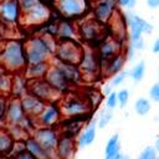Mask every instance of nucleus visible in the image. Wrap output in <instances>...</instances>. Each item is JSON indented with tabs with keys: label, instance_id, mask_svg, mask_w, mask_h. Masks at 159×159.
Masks as SVG:
<instances>
[{
	"label": "nucleus",
	"instance_id": "nucleus-25",
	"mask_svg": "<svg viewBox=\"0 0 159 159\" xmlns=\"http://www.w3.org/2000/svg\"><path fill=\"white\" fill-rule=\"evenodd\" d=\"M50 62H39V63H27L24 71V75L27 80H35V78H43L48 71Z\"/></svg>",
	"mask_w": 159,
	"mask_h": 159
},
{
	"label": "nucleus",
	"instance_id": "nucleus-14",
	"mask_svg": "<svg viewBox=\"0 0 159 159\" xmlns=\"http://www.w3.org/2000/svg\"><path fill=\"white\" fill-rule=\"evenodd\" d=\"M117 11L118 6L116 0H94V5L92 7V16L98 22L107 26V24L111 21Z\"/></svg>",
	"mask_w": 159,
	"mask_h": 159
},
{
	"label": "nucleus",
	"instance_id": "nucleus-18",
	"mask_svg": "<svg viewBox=\"0 0 159 159\" xmlns=\"http://www.w3.org/2000/svg\"><path fill=\"white\" fill-rule=\"evenodd\" d=\"M52 63H55L57 66V68L62 72V75L66 77V80L70 82V84L72 87L80 84L82 82V76L78 68V65L75 63H67V62H62V61H57L55 58L51 60Z\"/></svg>",
	"mask_w": 159,
	"mask_h": 159
},
{
	"label": "nucleus",
	"instance_id": "nucleus-27",
	"mask_svg": "<svg viewBox=\"0 0 159 159\" xmlns=\"http://www.w3.org/2000/svg\"><path fill=\"white\" fill-rule=\"evenodd\" d=\"M25 148L34 157V159H51L47 152L41 147V144L32 135H29L25 139Z\"/></svg>",
	"mask_w": 159,
	"mask_h": 159
},
{
	"label": "nucleus",
	"instance_id": "nucleus-6",
	"mask_svg": "<svg viewBox=\"0 0 159 159\" xmlns=\"http://www.w3.org/2000/svg\"><path fill=\"white\" fill-rule=\"evenodd\" d=\"M78 68L82 81H94L96 78L102 77V63L96 53V50L84 48L83 55L78 62Z\"/></svg>",
	"mask_w": 159,
	"mask_h": 159
},
{
	"label": "nucleus",
	"instance_id": "nucleus-19",
	"mask_svg": "<svg viewBox=\"0 0 159 159\" xmlns=\"http://www.w3.org/2000/svg\"><path fill=\"white\" fill-rule=\"evenodd\" d=\"M77 142L73 137L60 134L57 147H56V158L57 159H71L76 152Z\"/></svg>",
	"mask_w": 159,
	"mask_h": 159
},
{
	"label": "nucleus",
	"instance_id": "nucleus-49",
	"mask_svg": "<svg viewBox=\"0 0 159 159\" xmlns=\"http://www.w3.org/2000/svg\"><path fill=\"white\" fill-rule=\"evenodd\" d=\"M45 1H47V2H48V1H53V0H45Z\"/></svg>",
	"mask_w": 159,
	"mask_h": 159
},
{
	"label": "nucleus",
	"instance_id": "nucleus-15",
	"mask_svg": "<svg viewBox=\"0 0 159 159\" xmlns=\"http://www.w3.org/2000/svg\"><path fill=\"white\" fill-rule=\"evenodd\" d=\"M122 51H123V42L118 41L117 39H114L112 36H106L97 45L96 53H97V56L102 63V62H106L107 60L112 58L113 56L118 55Z\"/></svg>",
	"mask_w": 159,
	"mask_h": 159
},
{
	"label": "nucleus",
	"instance_id": "nucleus-24",
	"mask_svg": "<svg viewBox=\"0 0 159 159\" xmlns=\"http://www.w3.org/2000/svg\"><path fill=\"white\" fill-rule=\"evenodd\" d=\"M27 78L24 73H15L12 75V83L10 89V97L21 98L27 93Z\"/></svg>",
	"mask_w": 159,
	"mask_h": 159
},
{
	"label": "nucleus",
	"instance_id": "nucleus-47",
	"mask_svg": "<svg viewBox=\"0 0 159 159\" xmlns=\"http://www.w3.org/2000/svg\"><path fill=\"white\" fill-rule=\"evenodd\" d=\"M154 148H155V150L158 152V154H159V135L157 137V139H155V142H154V145H153Z\"/></svg>",
	"mask_w": 159,
	"mask_h": 159
},
{
	"label": "nucleus",
	"instance_id": "nucleus-34",
	"mask_svg": "<svg viewBox=\"0 0 159 159\" xmlns=\"http://www.w3.org/2000/svg\"><path fill=\"white\" fill-rule=\"evenodd\" d=\"M138 159H159V154L153 145H147L139 153Z\"/></svg>",
	"mask_w": 159,
	"mask_h": 159
},
{
	"label": "nucleus",
	"instance_id": "nucleus-40",
	"mask_svg": "<svg viewBox=\"0 0 159 159\" xmlns=\"http://www.w3.org/2000/svg\"><path fill=\"white\" fill-rule=\"evenodd\" d=\"M149 98L157 103H159V82L154 83L149 89Z\"/></svg>",
	"mask_w": 159,
	"mask_h": 159
},
{
	"label": "nucleus",
	"instance_id": "nucleus-45",
	"mask_svg": "<svg viewBox=\"0 0 159 159\" xmlns=\"http://www.w3.org/2000/svg\"><path fill=\"white\" fill-rule=\"evenodd\" d=\"M112 91H113V87H112L109 83H107V84L102 88V94H103V96H107V94H108V93H111Z\"/></svg>",
	"mask_w": 159,
	"mask_h": 159
},
{
	"label": "nucleus",
	"instance_id": "nucleus-11",
	"mask_svg": "<svg viewBox=\"0 0 159 159\" xmlns=\"http://www.w3.org/2000/svg\"><path fill=\"white\" fill-rule=\"evenodd\" d=\"M124 15V20L127 22V27L129 30V40H135V39H140L144 35H150L154 30V26L144 20L143 17H140L137 14H123Z\"/></svg>",
	"mask_w": 159,
	"mask_h": 159
},
{
	"label": "nucleus",
	"instance_id": "nucleus-33",
	"mask_svg": "<svg viewBox=\"0 0 159 159\" xmlns=\"http://www.w3.org/2000/svg\"><path fill=\"white\" fill-rule=\"evenodd\" d=\"M112 118H113L112 111H108V109H104V111H102V112H101V114L98 116V118L96 119L97 127H98V128H101V129L106 128V127H107V125L111 123Z\"/></svg>",
	"mask_w": 159,
	"mask_h": 159
},
{
	"label": "nucleus",
	"instance_id": "nucleus-20",
	"mask_svg": "<svg viewBox=\"0 0 159 159\" xmlns=\"http://www.w3.org/2000/svg\"><path fill=\"white\" fill-rule=\"evenodd\" d=\"M107 26L111 29V36L117 39L118 41L123 42L125 41V37H127V22L124 20V15L118 10L114 16L111 19V21L107 24Z\"/></svg>",
	"mask_w": 159,
	"mask_h": 159
},
{
	"label": "nucleus",
	"instance_id": "nucleus-51",
	"mask_svg": "<svg viewBox=\"0 0 159 159\" xmlns=\"http://www.w3.org/2000/svg\"><path fill=\"white\" fill-rule=\"evenodd\" d=\"M0 1H1V0H0Z\"/></svg>",
	"mask_w": 159,
	"mask_h": 159
},
{
	"label": "nucleus",
	"instance_id": "nucleus-3",
	"mask_svg": "<svg viewBox=\"0 0 159 159\" xmlns=\"http://www.w3.org/2000/svg\"><path fill=\"white\" fill-rule=\"evenodd\" d=\"M57 103L60 106L63 118L89 116L92 113V108L89 106L88 99L86 98V94L70 91L65 93Z\"/></svg>",
	"mask_w": 159,
	"mask_h": 159
},
{
	"label": "nucleus",
	"instance_id": "nucleus-43",
	"mask_svg": "<svg viewBox=\"0 0 159 159\" xmlns=\"http://www.w3.org/2000/svg\"><path fill=\"white\" fill-rule=\"evenodd\" d=\"M145 2L148 5V7H150L153 10L159 7V0H145Z\"/></svg>",
	"mask_w": 159,
	"mask_h": 159
},
{
	"label": "nucleus",
	"instance_id": "nucleus-4",
	"mask_svg": "<svg viewBox=\"0 0 159 159\" xmlns=\"http://www.w3.org/2000/svg\"><path fill=\"white\" fill-rule=\"evenodd\" d=\"M106 25L98 22L93 16L87 17L77 21V31H78V40L87 43L97 46L107 35H106Z\"/></svg>",
	"mask_w": 159,
	"mask_h": 159
},
{
	"label": "nucleus",
	"instance_id": "nucleus-21",
	"mask_svg": "<svg viewBox=\"0 0 159 159\" xmlns=\"http://www.w3.org/2000/svg\"><path fill=\"white\" fill-rule=\"evenodd\" d=\"M20 103H21V107H22L24 113L27 117L32 118V119H35L41 113V111L43 109V107L46 104L45 102L37 99L36 97L31 96L30 93H26L24 97H21L20 98Z\"/></svg>",
	"mask_w": 159,
	"mask_h": 159
},
{
	"label": "nucleus",
	"instance_id": "nucleus-50",
	"mask_svg": "<svg viewBox=\"0 0 159 159\" xmlns=\"http://www.w3.org/2000/svg\"><path fill=\"white\" fill-rule=\"evenodd\" d=\"M158 82H159V81H158Z\"/></svg>",
	"mask_w": 159,
	"mask_h": 159
},
{
	"label": "nucleus",
	"instance_id": "nucleus-16",
	"mask_svg": "<svg viewBox=\"0 0 159 159\" xmlns=\"http://www.w3.org/2000/svg\"><path fill=\"white\" fill-rule=\"evenodd\" d=\"M45 80L51 84L52 88H55L62 96L72 89V86L70 84V82L66 80V77L62 75V72L57 68V66L52 62L50 63L48 71L45 76Z\"/></svg>",
	"mask_w": 159,
	"mask_h": 159
},
{
	"label": "nucleus",
	"instance_id": "nucleus-29",
	"mask_svg": "<svg viewBox=\"0 0 159 159\" xmlns=\"http://www.w3.org/2000/svg\"><path fill=\"white\" fill-rule=\"evenodd\" d=\"M152 109V102L149 98H145V97H139L135 102H134V112L140 116V117H144L147 116Z\"/></svg>",
	"mask_w": 159,
	"mask_h": 159
},
{
	"label": "nucleus",
	"instance_id": "nucleus-39",
	"mask_svg": "<svg viewBox=\"0 0 159 159\" xmlns=\"http://www.w3.org/2000/svg\"><path fill=\"white\" fill-rule=\"evenodd\" d=\"M117 6L127 10H132L137 5V0H116Z\"/></svg>",
	"mask_w": 159,
	"mask_h": 159
},
{
	"label": "nucleus",
	"instance_id": "nucleus-22",
	"mask_svg": "<svg viewBox=\"0 0 159 159\" xmlns=\"http://www.w3.org/2000/svg\"><path fill=\"white\" fill-rule=\"evenodd\" d=\"M127 62V58L124 56V52H119L118 55L113 56L112 58L107 60L106 62H102V76L104 77H112L113 75L118 73L124 68V65Z\"/></svg>",
	"mask_w": 159,
	"mask_h": 159
},
{
	"label": "nucleus",
	"instance_id": "nucleus-36",
	"mask_svg": "<svg viewBox=\"0 0 159 159\" xmlns=\"http://www.w3.org/2000/svg\"><path fill=\"white\" fill-rule=\"evenodd\" d=\"M117 101H118V107L124 108L129 102V91L125 88L119 89L117 92Z\"/></svg>",
	"mask_w": 159,
	"mask_h": 159
},
{
	"label": "nucleus",
	"instance_id": "nucleus-10",
	"mask_svg": "<svg viewBox=\"0 0 159 159\" xmlns=\"http://www.w3.org/2000/svg\"><path fill=\"white\" fill-rule=\"evenodd\" d=\"M31 135L41 144L51 159H57L56 147L60 138V132L56 127H36Z\"/></svg>",
	"mask_w": 159,
	"mask_h": 159
},
{
	"label": "nucleus",
	"instance_id": "nucleus-35",
	"mask_svg": "<svg viewBox=\"0 0 159 159\" xmlns=\"http://www.w3.org/2000/svg\"><path fill=\"white\" fill-rule=\"evenodd\" d=\"M104 106L106 109L108 111H113L118 107V101H117V91H112L111 93H108L106 96V101H104Z\"/></svg>",
	"mask_w": 159,
	"mask_h": 159
},
{
	"label": "nucleus",
	"instance_id": "nucleus-13",
	"mask_svg": "<svg viewBox=\"0 0 159 159\" xmlns=\"http://www.w3.org/2000/svg\"><path fill=\"white\" fill-rule=\"evenodd\" d=\"M21 20V10L17 0L0 1V24L5 26L17 25Z\"/></svg>",
	"mask_w": 159,
	"mask_h": 159
},
{
	"label": "nucleus",
	"instance_id": "nucleus-30",
	"mask_svg": "<svg viewBox=\"0 0 159 159\" xmlns=\"http://www.w3.org/2000/svg\"><path fill=\"white\" fill-rule=\"evenodd\" d=\"M116 153H120V139H119L118 133H114L107 140L106 147H104V155H111Z\"/></svg>",
	"mask_w": 159,
	"mask_h": 159
},
{
	"label": "nucleus",
	"instance_id": "nucleus-1",
	"mask_svg": "<svg viewBox=\"0 0 159 159\" xmlns=\"http://www.w3.org/2000/svg\"><path fill=\"white\" fill-rule=\"evenodd\" d=\"M57 40L45 32L32 35L25 40V53L27 63L50 62L53 58Z\"/></svg>",
	"mask_w": 159,
	"mask_h": 159
},
{
	"label": "nucleus",
	"instance_id": "nucleus-5",
	"mask_svg": "<svg viewBox=\"0 0 159 159\" xmlns=\"http://www.w3.org/2000/svg\"><path fill=\"white\" fill-rule=\"evenodd\" d=\"M53 6L62 19L78 21L89 10L88 0H53Z\"/></svg>",
	"mask_w": 159,
	"mask_h": 159
},
{
	"label": "nucleus",
	"instance_id": "nucleus-48",
	"mask_svg": "<svg viewBox=\"0 0 159 159\" xmlns=\"http://www.w3.org/2000/svg\"><path fill=\"white\" fill-rule=\"evenodd\" d=\"M120 159H130V157H129L128 154H122V157H120Z\"/></svg>",
	"mask_w": 159,
	"mask_h": 159
},
{
	"label": "nucleus",
	"instance_id": "nucleus-8",
	"mask_svg": "<svg viewBox=\"0 0 159 159\" xmlns=\"http://www.w3.org/2000/svg\"><path fill=\"white\" fill-rule=\"evenodd\" d=\"M52 10L47 1H41L29 11L21 14L20 22L26 27H39L43 26L51 20Z\"/></svg>",
	"mask_w": 159,
	"mask_h": 159
},
{
	"label": "nucleus",
	"instance_id": "nucleus-7",
	"mask_svg": "<svg viewBox=\"0 0 159 159\" xmlns=\"http://www.w3.org/2000/svg\"><path fill=\"white\" fill-rule=\"evenodd\" d=\"M83 51H84V47L80 42V40L57 41L53 58L57 61L78 65V62L83 55Z\"/></svg>",
	"mask_w": 159,
	"mask_h": 159
},
{
	"label": "nucleus",
	"instance_id": "nucleus-41",
	"mask_svg": "<svg viewBox=\"0 0 159 159\" xmlns=\"http://www.w3.org/2000/svg\"><path fill=\"white\" fill-rule=\"evenodd\" d=\"M129 45H130L135 51H142V50L145 47V42H144L143 37L135 39V40H129Z\"/></svg>",
	"mask_w": 159,
	"mask_h": 159
},
{
	"label": "nucleus",
	"instance_id": "nucleus-9",
	"mask_svg": "<svg viewBox=\"0 0 159 159\" xmlns=\"http://www.w3.org/2000/svg\"><path fill=\"white\" fill-rule=\"evenodd\" d=\"M27 93L36 97L37 99L45 102V103H53L58 102L62 94H60L55 88L51 87V84L43 78H35L27 81Z\"/></svg>",
	"mask_w": 159,
	"mask_h": 159
},
{
	"label": "nucleus",
	"instance_id": "nucleus-26",
	"mask_svg": "<svg viewBox=\"0 0 159 159\" xmlns=\"http://www.w3.org/2000/svg\"><path fill=\"white\" fill-rule=\"evenodd\" d=\"M15 139L10 134L7 128H0V159L6 158L11 154Z\"/></svg>",
	"mask_w": 159,
	"mask_h": 159
},
{
	"label": "nucleus",
	"instance_id": "nucleus-32",
	"mask_svg": "<svg viewBox=\"0 0 159 159\" xmlns=\"http://www.w3.org/2000/svg\"><path fill=\"white\" fill-rule=\"evenodd\" d=\"M128 77H129V71L122 70V71H119L118 73H116V75H113L112 77H109V82H108V83H109L113 88H116V87L122 86V84L124 83V81H125Z\"/></svg>",
	"mask_w": 159,
	"mask_h": 159
},
{
	"label": "nucleus",
	"instance_id": "nucleus-42",
	"mask_svg": "<svg viewBox=\"0 0 159 159\" xmlns=\"http://www.w3.org/2000/svg\"><path fill=\"white\" fill-rule=\"evenodd\" d=\"M123 52H124V56H125L127 61H130V60H133L135 57V50L130 45H128L125 47V50H123Z\"/></svg>",
	"mask_w": 159,
	"mask_h": 159
},
{
	"label": "nucleus",
	"instance_id": "nucleus-38",
	"mask_svg": "<svg viewBox=\"0 0 159 159\" xmlns=\"http://www.w3.org/2000/svg\"><path fill=\"white\" fill-rule=\"evenodd\" d=\"M17 1H19V5H20L21 14H24V12L29 11L30 9H32L34 6H36L37 4H40L43 0H17Z\"/></svg>",
	"mask_w": 159,
	"mask_h": 159
},
{
	"label": "nucleus",
	"instance_id": "nucleus-46",
	"mask_svg": "<svg viewBox=\"0 0 159 159\" xmlns=\"http://www.w3.org/2000/svg\"><path fill=\"white\" fill-rule=\"evenodd\" d=\"M122 153H116V154H111V155H104V159H120Z\"/></svg>",
	"mask_w": 159,
	"mask_h": 159
},
{
	"label": "nucleus",
	"instance_id": "nucleus-23",
	"mask_svg": "<svg viewBox=\"0 0 159 159\" xmlns=\"http://www.w3.org/2000/svg\"><path fill=\"white\" fill-rule=\"evenodd\" d=\"M96 137H97V123L96 120H91L84 125L83 130H81V133L78 134V138L76 139L77 147L80 148L89 147L91 144H93Z\"/></svg>",
	"mask_w": 159,
	"mask_h": 159
},
{
	"label": "nucleus",
	"instance_id": "nucleus-2",
	"mask_svg": "<svg viewBox=\"0 0 159 159\" xmlns=\"http://www.w3.org/2000/svg\"><path fill=\"white\" fill-rule=\"evenodd\" d=\"M0 65L10 73H24L26 62L25 41L11 39L4 41L0 48Z\"/></svg>",
	"mask_w": 159,
	"mask_h": 159
},
{
	"label": "nucleus",
	"instance_id": "nucleus-17",
	"mask_svg": "<svg viewBox=\"0 0 159 159\" xmlns=\"http://www.w3.org/2000/svg\"><path fill=\"white\" fill-rule=\"evenodd\" d=\"M56 40L57 41L78 40L77 21L61 17V20L57 21V26H56Z\"/></svg>",
	"mask_w": 159,
	"mask_h": 159
},
{
	"label": "nucleus",
	"instance_id": "nucleus-12",
	"mask_svg": "<svg viewBox=\"0 0 159 159\" xmlns=\"http://www.w3.org/2000/svg\"><path fill=\"white\" fill-rule=\"evenodd\" d=\"M62 113L57 102L46 103L41 113L35 118L36 127H57L62 119Z\"/></svg>",
	"mask_w": 159,
	"mask_h": 159
},
{
	"label": "nucleus",
	"instance_id": "nucleus-44",
	"mask_svg": "<svg viewBox=\"0 0 159 159\" xmlns=\"http://www.w3.org/2000/svg\"><path fill=\"white\" fill-rule=\"evenodd\" d=\"M152 52L155 53V55L159 53V37H157V39L154 40V42H153V45H152Z\"/></svg>",
	"mask_w": 159,
	"mask_h": 159
},
{
	"label": "nucleus",
	"instance_id": "nucleus-37",
	"mask_svg": "<svg viewBox=\"0 0 159 159\" xmlns=\"http://www.w3.org/2000/svg\"><path fill=\"white\" fill-rule=\"evenodd\" d=\"M9 101H10V96L0 94V122H4V123H5V114L7 111Z\"/></svg>",
	"mask_w": 159,
	"mask_h": 159
},
{
	"label": "nucleus",
	"instance_id": "nucleus-31",
	"mask_svg": "<svg viewBox=\"0 0 159 159\" xmlns=\"http://www.w3.org/2000/svg\"><path fill=\"white\" fill-rule=\"evenodd\" d=\"M145 68H147L145 61H139V62L135 63V65L133 66V68L129 71V77H130L134 82H140L142 78H143L144 75H145Z\"/></svg>",
	"mask_w": 159,
	"mask_h": 159
},
{
	"label": "nucleus",
	"instance_id": "nucleus-28",
	"mask_svg": "<svg viewBox=\"0 0 159 159\" xmlns=\"http://www.w3.org/2000/svg\"><path fill=\"white\" fill-rule=\"evenodd\" d=\"M11 83H12V73L6 71L0 65V94L10 96Z\"/></svg>",
	"mask_w": 159,
	"mask_h": 159
}]
</instances>
